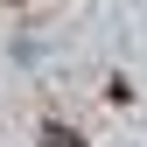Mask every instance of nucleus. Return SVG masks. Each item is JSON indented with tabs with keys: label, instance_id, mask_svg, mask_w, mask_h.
<instances>
[{
	"label": "nucleus",
	"instance_id": "f03ea898",
	"mask_svg": "<svg viewBox=\"0 0 147 147\" xmlns=\"http://www.w3.org/2000/svg\"><path fill=\"white\" fill-rule=\"evenodd\" d=\"M7 7H21V0H7Z\"/></svg>",
	"mask_w": 147,
	"mask_h": 147
},
{
	"label": "nucleus",
	"instance_id": "f257e3e1",
	"mask_svg": "<svg viewBox=\"0 0 147 147\" xmlns=\"http://www.w3.org/2000/svg\"><path fill=\"white\" fill-rule=\"evenodd\" d=\"M42 147H84V140L70 133V126H42Z\"/></svg>",
	"mask_w": 147,
	"mask_h": 147
}]
</instances>
